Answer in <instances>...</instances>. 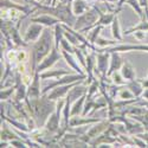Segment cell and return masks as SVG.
Returning a JSON list of instances; mask_svg holds the SVG:
<instances>
[{
	"instance_id": "1",
	"label": "cell",
	"mask_w": 148,
	"mask_h": 148,
	"mask_svg": "<svg viewBox=\"0 0 148 148\" xmlns=\"http://www.w3.org/2000/svg\"><path fill=\"white\" fill-rule=\"evenodd\" d=\"M50 44L51 42L49 40V37H44L42 40H39V43L36 45V53H37V59L40 60V58L49 51V49H50Z\"/></svg>"
},
{
	"instance_id": "2",
	"label": "cell",
	"mask_w": 148,
	"mask_h": 148,
	"mask_svg": "<svg viewBox=\"0 0 148 148\" xmlns=\"http://www.w3.org/2000/svg\"><path fill=\"white\" fill-rule=\"evenodd\" d=\"M40 31H42L40 26H31L26 33V40H33L36 38H38V36L40 34Z\"/></svg>"
},
{
	"instance_id": "3",
	"label": "cell",
	"mask_w": 148,
	"mask_h": 148,
	"mask_svg": "<svg viewBox=\"0 0 148 148\" xmlns=\"http://www.w3.org/2000/svg\"><path fill=\"white\" fill-rule=\"evenodd\" d=\"M122 75L126 79H133L135 76V71L133 70V68L129 64H126L122 69Z\"/></svg>"
},
{
	"instance_id": "4",
	"label": "cell",
	"mask_w": 148,
	"mask_h": 148,
	"mask_svg": "<svg viewBox=\"0 0 148 148\" xmlns=\"http://www.w3.org/2000/svg\"><path fill=\"white\" fill-rule=\"evenodd\" d=\"M58 58H59V56H57L56 51H52L51 57H49V58L46 59V62H44L42 65H39V70H40V69H44V68H47L49 65L53 64V63H55V59H58Z\"/></svg>"
},
{
	"instance_id": "5",
	"label": "cell",
	"mask_w": 148,
	"mask_h": 148,
	"mask_svg": "<svg viewBox=\"0 0 148 148\" xmlns=\"http://www.w3.org/2000/svg\"><path fill=\"white\" fill-rule=\"evenodd\" d=\"M84 8H85V5L81 1V0H76L75 4H73V12H75L76 14H81L84 11Z\"/></svg>"
},
{
	"instance_id": "6",
	"label": "cell",
	"mask_w": 148,
	"mask_h": 148,
	"mask_svg": "<svg viewBox=\"0 0 148 148\" xmlns=\"http://www.w3.org/2000/svg\"><path fill=\"white\" fill-rule=\"evenodd\" d=\"M68 90V87H64V88H57L52 94H51V98H55V97H60L62 95H63L64 92H66Z\"/></svg>"
},
{
	"instance_id": "7",
	"label": "cell",
	"mask_w": 148,
	"mask_h": 148,
	"mask_svg": "<svg viewBox=\"0 0 148 148\" xmlns=\"http://www.w3.org/2000/svg\"><path fill=\"white\" fill-rule=\"evenodd\" d=\"M36 20H37V21H40V23H45V24H47V25H50V24L56 23L55 19L49 18V17H42V18H38V19H36Z\"/></svg>"
},
{
	"instance_id": "8",
	"label": "cell",
	"mask_w": 148,
	"mask_h": 148,
	"mask_svg": "<svg viewBox=\"0 0 148 148\" xmlns=\"http://www.w3.org/2000/svg\"><path fill=\"white\" fill-rule=\"evenodd\" d=\"M132 96H133V94L130 91H128V90H122L120 92V97L121 98H130Z\"/></svg>"
},
{
	"instance_id": "9",
	"label": "cell",
	"mask_w": 148,
	"mask_h": 148,
	"mask_svg": "<svg viewBox=\"0 0 148 148\" xmlns=\"http://www.w3.org/2000/svg\"><path fill=\"white\" fill-rule=\"evenodd\" d=\"M25 58H26V53H25V51H19L18 53H17V60L18 62H23V60H25Z\"/></svg>"
},
{
	"instance_id": "10",
	"label": "cell",
	"mask_w": 148,
	"mask_h": 148,
	"mask_svg": "<svg viewBox=\"0 0 148 148\" xmlns=\"http://www.w3.org/2000/svg\"><path fill=\"white\" fill-rule=\"evenodd\" d=\"M119 26H117V19L114 21V36L116 37V38H120V34H119Z\"/></svg>"
},
{
	"instance_id": "11",
	"label": "cell",
	"mask_w": 148,
	"mask_h": 148,
	"mask_svg": "<svg viewBox=\"0 0 148 148\" xmlns=\"http://www.w3.org/2000/svg\"><path fill=\"white\" fill-rule=\"evenodd\" d=\"M114 82L117 83V84L123 83V81H122V78H121V76L119 75V73H115V75H114Z\"/></svg>"
},
{
	"instance_id": "12",
	"label": "cell",
	"mask_w": 148,
	"mask_h": 148,
	"mask_svg": "<svg viewBox=\"0 0 148 148\" xmlns=\"http://www.w3.org/2000/svg\"><path fill=\"white\" fill-rule=\"evenodd\" d=\"M17 53H18V52H16V51H10V52H8V58H10V59L17 58Z\"/></svg>"
},
{
	"instance_id": "13",
	"label": "cell",
	"mask_w": 148,
	"mask_h": 148,
	"mask_svg": "<svg viewBox=\"0 0 148 148\" xmlns=\"http://www.w3.org/2000/svg\"><path fill=\"white\" fill-rule=\"evenodd\" d=\"M143 97L148 100V89H147V90H145V92H143Z\"/></svg>"
}]
</instances>
